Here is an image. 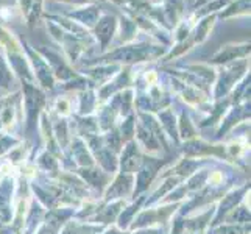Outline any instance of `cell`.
I'll list each match as a JSON object with an SVG mask.
<instances>
[{"mask_svg":"<svg viewBox=\"0 0 251 234\" xmlns=\"http://www.w3.org/2000/svg\"><path fill=\"white\" fill-rule=\"evenodd\" d=\"M250 52V44L245 42L242 46H225L219 53H215L212 61L214 63H226L231 59H236V56H245Z\"/></svg>","mask_w":251,"mask_h":234,"instance_id":"obj_1","label":"cell"},{"mask_svg":"<svg viewBox=\"0 0 251 234\" xmlns=\"http://www.w3.org/2000/svg\"><path fill=\"white\" fill-rule=\"evenodd\" d=\"M116 30V19L111 16H105L97 25V38L100 39L101 46L106 47V44L111 41L112 33Z\"/></svg>","mask_w":251,"mask_h":234,"instance_id":"obj_2","label":"cell"},{"mask_svg":"<svg viewBox=\"0 0 251 234\" xmlns=\"http://www.w3.org/2000/svg\"><path fill=\"white\" fill-rule=\"evenodd\" d=\"M214 21H215V14L212 16H206L204 19L198 24V27L194 33V44L195 42H201L207 38V34H209L211 28L214 27Z\"/></svg>","mask_w":251,"mask_h":234,"instance_id":"obj_3","label":"cell"},{"mask_svg":"<svg viewBox=\"0 0 251 234\" xmlns=\"http://www.w3.org/2000/svg\"><path fill=\"white\" fill-rule=\"evenodd\" d=\"M204 2H207V0H197V3H195V6H198V5H203Z\"/></svg>","mask_w":251,"mask_h":234,"instance_id":"obj_4","label":"cell"}]
</instances>
